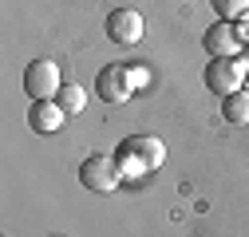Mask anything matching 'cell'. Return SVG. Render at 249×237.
Returning a JSON list of instances; mask_svg holds the SVG:
<instances>
[{"instance_id": "30bf717a", "label": "cell", "mask_w": 249, "mask_h": 237, "mask_svg": "<svg viewBox=\"0 0 249 237\" xmlns=\"http://www.w3.org/2000/svg\"><path fill=\"white\" fill-rule=\"evenodd\" d=\"M55 103L64 107L68 115H79V111H83V103H87V95H83V87H75V83H64V87H59V95H55Z\"/></svg>"}, {"instance_id": "5b68a950", "label": "cell", "mask_w": 249, "mask_h": 237, "mask_svg": "<svg viewBox=\"0 0 249 237\" xmlns=\"http://www.w3.org/2000/svg\"><path fill=\"white\" fill-rule=\"evenodd\" d=\"M135 71L131 68H123V64H107L99 75H95V91L103 103H127L135 95Z\"/></svg>"}, {"instance_id": "8fae6325", "label": "cell", "mask_w": 249, "mask_h": 237, "mask_svg": "<svg viewBox=\"0 0 249 237\" xmlns=\"http://www.w3.org/2000/svg\"><path fill=\"white\" fill-rule=\"evenodd\" d=\"M210 4H213V12L222 20H237V16L249 12V0H210Z\"/></svg>"}, {"instance_id": "7a4b0ae2", "label": "cell", "mask_w": 249, "mask_h": 237, "mask_svg": "<svg viewBox=\"0 0 249 237\" xmlns=\"http://www.w3.org/2000/svg\"><path fill=\"white\" fill-rule=\"evenodd\" d=\"M123 178H127V174L119 170L115 154H91V158L79 162V182H83L87 190H95V194H111V190H119Z\"/></svg>"}, {"instance_id": "52a82bcc", "label": "cell", "mask_w": 249, "mask_h": 237, "mask_svg": "<svg viewBox=\"0 0 249 237\" xmlns=\"http://www.w3.org/2000/svg\"><path fill=\"white\" fill-rule=\"evenodd\" d=\"M107 36H111L115 44H123V48L139 44V40H142V16H139L135 8H115V12L107 16Z\"/></svg>"}, {"instance_id": "ba28073f", "label": "cell", "mask_w": 249, "mask_h": 237, "mask_svg": "<svg viewBox=\"0 0 249 237\" xmlns=\"http://www.w3.org/2000/svg\"><path fill=\"white\" fill-rule=\"evenodd\" d=\"M64 123H68V111L55 99H40V103H32V111H28V127H32L36 135H55Z\"/></svg>"}, {"instance_id": "8992f818", "label": "cell", "mask_w": 249, "mask_h": 237, "mask_svg": "<svg viewBox=\"0 0 249 237\" xmlns=\"http://www.w3.org/2000/svg\"><path fill=\"white\" fill-rule=\"evenodd\" d=\"M241 44H245V40H241V28L230 24V20L210 24V28H206V36H202V48H206L210 55H237Z\"/></svg>"}, {"instance_id": "6da1fadb", "label": "cell", "mask_w": 249, "mask_h": 237, "mask_svg": "<svg viewBox=\"0 0 249 237\" xmlns=\"http://www.w3.org/2000/svg\"><path fill=\"white\" fill-rule=\"evenodd\" d=\"M115 162L127 178H142V174L159 170L166 162V146L154 135H127L119 142V151H115Z\"/></svg>"}, {"instance_id": "277c9868", "label": "cell", "mask_w": 249, "mask_h": 237, "mask_svg": "<svg viewBox=\"0 0 249 237\" xmlns=\"http://www.w3.org/2000/svg\"><path fill=\"white\" fill-rule=\"evenodd\" d=\"M59 68H55V59H32V64L24 68V91L32 95V103L40 99H55L59 95Z\"/></svg>"}, {"instance_id": "3957f363", "label": "cell", "mask_w": 249, "mask_h": 237, "mask_svg": "<svg viewBox=\"0 0 249 237\" xmlns=\"http://www.w3.org/2000/svg\"><path fill=\"white\" fill-rule=\"evenodd\" d=\"M245 83V64L237 55H213L206 64V87L213 95H233Z\"/></svg>"}, {"instance_id": "9c48e42d", "label": "cell", "mask_w": 249, "mask_h": 237, "mask_svg": "<svg viewBox=\"0 0 249 237\" xmlns=\"http://www.w3.org/2000/svg\"><path fill=\"white\" fill-rule=\"evenodd\" d=\"M222 118H230L233 127H245V123H249V91H245V87H241V91H233V95H226Z\"/></svg>"}]
</instances>
